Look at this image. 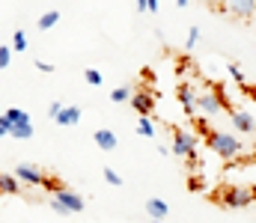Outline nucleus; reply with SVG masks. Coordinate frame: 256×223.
Instances as JSON below:
<instances>
[{
  "instance_id": "1",
  "label": "nucleus",
  "mask_w": 256,
  "mask_h": 223,
  "mask_svg": "<svg viewBox=\"0 0 256 223\" xmlns=\"http://www.w3.org/2000/svg\"><path fill=\"white\" fill-rule=\"evenodd\" d=\"M208 146H212V152L218 158H224V161H232V158H238L244 152V143L236 134H230V131H212L208 134Z\"/></svg>"
},
{
  "instance_id": "2",
  "label": "nucleus",
  "mask_w": 256,
  "mask_h": 223,
  "mask_svg": "<svg viewBox=\"0 0 256 223\" xmlns=\"http://www.w3.org/2000/svg\"><path fill=\"white\" fill-rule=\"evenodd\" d=\"M220 203L226 209H244L254 203V188H224L220 191Z\"/></svg>"
},
{
  "instance_id": "3",
  "label": "nucleus",
  "mask_w": 256,
  "mask_h": 223,
  "mask_svg": "<svg viewBox=\"0 0 256 223\" xmlns=\"http://www.w3.org/2000/svg\"><path fill=\"white\" fill-rule=\"evenodd\" d=\"M173 152H176L179 158H185V161H194V158H196V137H194L191 131L176 128V131H173Z\"/></svg>"
},
{
  "instance_id": "4",
  "label": "nucleus",
  "mask_w": 256,
  "mask_h": 223,
  "mask_svg": "<svg viewBox=\"0 0 256 223\" xmlns=\"http://www.w3.org/2000/svg\"><path fill=\"white\" fill-rule=\"evenodd\" d=\"M196 110L206 113V116H218L220 110H226V101H224L218 92L202 89V92H196Z\"/></svg>"
},
{
  "instance_id": "5",
  "label": "nucleus",
  "mask_w": 256,
  "mask_h": 223,
  "mask_svg": "<svg viewBox=\"0 0 256 223\" xmlns=\"http://www.w3.org/2000/svg\"><path fill=\"white\" fill-rule=\"evenodd\" d=\"M15 179L21 185H27V188H42L45 185V176H42V170L36 164H18L15 167Z\"/></svg>"
},
{
  "instance_id": "6",
  "label": "nucleus",
  "mask_w": 256,
  "mask_h": 223,
  "mask_svg": "<svg viewBox=\"0 0 256 223\" xmlns=\"http://www.w3.org/2000/svg\"><path fill=\"white\" fill-rule=\"evenodd\" d=\"M54 197H57V200L63 203V206L68 209V212H72V215L84 212V206H86V203H84V197H80L78 191H68V188H63V185H60V188L54 191Z\"/></svg>"
},
{
  "instance_id": "7",
  "label": "nucleus",
  "mask_w": 256,
  "mask_h": 223,
  "mask_svg": "<svg viewBox=\"0 0 256 223\" xmlns=\"http://www.w3.org/2000/svg\"><path fill=\"white\" fill-rule=\"evenodd\" d=\"M226 9L232 18H254L256 0H226Z\"/></svg>"
},
{
  "instance_id": "8",
  "label": "nucleus",
  "mask_w": 256,
  "mask_h": 223,
  "mask_svg": "<svg viewBox=\"0 0 256 223\" xmlns=\"http://www.w3.org/2000/svg\"><path fill=\"white\" fill-rule=\"evenodd\" d=\"M232 125L242 134H256V119L250 113H244V110H232Z\"/></svg>"
},
{
  "instance_id": "9",
  "label": "nucleus",
  "mask_w": 256,
  "mask_h": 223,
  "mask_svg": "<svg viewBox=\"0 0 256 223\" xmlns=\"http://www.w3.org/2000/svg\"><path fill=\"white\" fill-rule=\"evenodd\" d=\"M57 125H63V128H68V125H78L80 122V107L78 104H68V107H63L60 110V116L54 119Z\"/></svg>"
},
{
  "instance_id": "10",
  "label": "nucleus",
  "mask_w": 256,
  "mask_h": 223,
  "mask_svg": "<svg viewBox=\"0 0 256 223\" xmlns=\"http://www.w3.org/2000/svg\"><path fill=\"white\" fill-rule=\"evenodd\" d=\"M131 107H134L140 116H152V95H149V92H137V95H131Z\"/></svg>"
},
{
  "instance_id": "11",
  "label": "nucleus",
  "mask_w": 256,
  "mask_h": 223,
  "mask_svg": "<svg viewBox=\"0 0 256 223\" xmlns=\"http://www.w3.org/2000/svg\"><path fill=\"white\" fill-rule=\"evenodd\" d=\"M146 215H149L152 221H164V218L170 215V206H167L164 200H146Z\"/></svg>"
},
{
  "instance_id": "12",
  "label": "nucleus",
  "mask_w": 256,
  "mask_h": 223,
  "mask_svg": "<svg viewBox=\"0 0 256 223\" xmlns=\"http://www.w3.org/2000/svg\"><path fill=\"white\" fill-rule=\"evenodd\" d=\"M96 143H98V149H104V152H114L116 149V134L110 128H98L96 131Z\"/></svg>"
},
{
  "instance_id": "13",
  "label": "nucleus",
  "mask_w": 256,
  "mask_h": 223,
  "mask_svg": "<svg viewBox=\"0 0 256 223\" xmlns=\"http://www.w3.org/2000/svg\"><path fill=\"white\" fill-rule=\"evenodd\" d=\"M179 101H182V110H185L188 116L200 113V110H196V98H194V89H191V86H182V89H179Z\"/></svg>"
},
{
  "instance_id": "14",
  "label": "nucleus",
  "mask_w": 256,
  "mask_h": 223,
  "mask_svg": "<svg viewBox=\"0 0 256 223\" xmlns=\"http://www.w3.org/2000/svg\"><path fill=\"white\" fill-rule=\"evenodd\" d=\"M9 134H12L15 140H30V137H33V122H30V116H27V119H21V122H15Z\"/></svg>"
},
{
  "instance_id": "15",
  "label": "nucleus",
  "mask_w": 256,
  "mask_h": 223,
  "mask_svg": "<svg viewBox=\"0 0 256 223\" xmlns=\"http://www.w3.org/2000/svg\"><path fill=\"white\" fill-rule=\"evenodd\" d=\"M0 194H21V182L15 173H0Z\"/></svg>"
},
{
  "instance_id": "16",
  "label": "nucleus",
  "mask_w": 256,
  "mask_h": 223,
  "mask_svg": "<svg viewBox=\"0 0 256 223\" xmlns=\"http://www.w3.org/2000/svg\"><path fill=\"white\" fill-rule=\"evenodd\" d=\"M57 21H60V12H57V9H51V12H45V15L39 18V30H51Z\"/></svg>"
},
{
  "instance_id": "17",
  "label": "nucleus",
  "mask_w": 256,
  "mask_h": 223,
  "mask_svg": "<svg viewBox=\"0 0 256 223\" xmlns=\"http://www.w3.org/2000/svg\"><path fill=\"white\" fill-rule=\"evenodd\" d=\"M137 134H140V137H155V125H152L149 116H140V122H137Z\"/></svg>"
},
{
  "instance_id": "18",
  "label": "nucleus",
  "mask_w": 256,
  "mask_h": 223,
  "mask_svg": "<svg viewBox=\"0 0 256 223\" xmlns=\"http://www.w3.org/2000/svg\"><path fill=\"white\" fill-rule=\"evenodd\" d=\"M128 98H131V89H128V86H116V89L110 92V101H114V104H122Z\"/></svg>"
},
{
  "instance_id": "19",
  "label": "nucleus",
  "mask_w": 256,
  "mask_h": 223,
  "mask_svg": "<svg viewBox=\"0 0 256 223\" xmlns=\"http://www.w3.org/2000/svg\"><path fill=\"white\" fill-rule=\"evenodd\" d=\"M12 51H27V33H24V30H15V36H12Z\"/></svg>"
},
{
  "instance_id": "20",
  "label": "nucleus",
  "mask_w": 256,
  "mask_h": 223,
  "mask_svg": "<svg viewBox=\"0 0 256 223\" xmlns=\"http://www.w3.org/2000/svg\"><path fill=\"white\" fill-rule=\"evenodd\" d=\"M84 80H86L90 86H102V74L96 72V69H84Z\"/></svg>"
},
{
  "instance_id": "21",
  "label": "nucleus",
  "mask_w": 256,
  "mask_h": 223,
  "mask_svg": "<svg viewBox=\"0 0 256 223\" xmlns=\"http://www.w3.org/2000/svg\"><path fill=\"white\" fill-rule=\"evenodd\" d=\"M9 63H12V48L3 45V48H0V69H6Z\"/></svg>"
},
{
  "instance_id": "22",
  "label": "nucleus",
  "mask_w": 256,
  "mask_h": 223,
  "mask_svg": "<svg viewBox=\"0 0 256 223\" xmlns=\"http://www.w3.org/2000/svg\"><path fill=\"white\" fill-rule=\"evenodd\" d=\"M104 182H108V185H114V188H120V185H122V179H120V176H116L110 167L104 170Z\"/></svg>"
},
{
  "instance_id": "23",
  "label": "nucleus",
  "mask_w": 256,
  "mask_h": 223,
  "mask_svg": "<svg viewBox=\"0 0 256 223\" xmlns=\"http://www.w3.org/2000/svg\"><path fill=\"white\" fill-rule=\"evenodd\" d=\"M51 209H54V212H57V215H63V218H68V215H72V212H68V209H66L63 203H60V200H57V197H51Z\"/></svg>"
},
{
  "instance_id": "24",
  "label": "nucleus",
  "mask_w": 256,
  "mask_h": 223,
  "mask_svg": "<svg viewBox=\"0 0 256 223\" xmlns=\"http://www.w3.org/2000/svg\"><path fill=\"white\" fill-rule=\"evenodd\" d=\"M230 74H232V80H238V83L244 86V80H248V77H244V72H242V69H238L236 63H230Z\"/></svg>"
},
{
  "instance_id": "25",
  "label": "nucleus",
  "mask_w": 256,
  "mask_h": 223,
  "mask_svg": "<svg viewBox=\"0 0 256 223\" xmlns=\"http://www.w3.org/2000/svg\"><path fill=\"white\" fill-rule=\"evenodd\" d=\"M63 107H66V104H60V101H51V107H48V116H51V119H57Z\"/></svg>"
},
{
  "instance_id": "26",
  "label": "nucleus",
  "mask_w": 256,
  "mask_h": 223,
  "mask_svg": "<svg viewBox=\"0 0 256 223\" xmlns=\"http://www.w3.org/2000/svg\"><path fill=\"white\" fill-rule=\"evenodd\" d=\"M196 42H200V27H191L188 30V48H194Z\"/></svg>"
},
{
  "instance_id": "27",
  "label": "nucleus",
  "mask_w": 256,
  "mask_h": 223,
  "mask_svg": "<svg viewBox=\"0 0 256 223\" xmlns=\"http://www.w3.org/2000/svg\"><path fill=\"white\" fill-rule=\"evenodd\" d=\"M36 69H39V72H54V66L45 63V60H36Z\"/></svg>"
},
{
  "instance_id": "28",
  "label": "nucleus",
  "mask_w": 256,
  "mask_h": 223,
  "mask_svg": "<svg viewBox=\"0 0 256 223\" xmlns=\"http://www.w3.org/2000/svg\"><path fill=\"white\" fill-rule=\"evenodd\" d=\"M188 188H191V191H200V188H202V182H200V179H194V176H191V182H188Z\"/></svg>"
},
{
  "instance_id": "29",
  "label": "nucleus",
  "mask_w": 256,
  "mask_h": 223,
  "mask_svg": "<svg viewBox=\"0 0 256 223\" xmlns=\"http://www.w3.org/2000/svg\"><path fill=\"white\" fill-rule=\"evenodd\" d=\"M146 6H149V12H158V0H146Z\"/></svg>"
},
{
  "instance_id": "30",
  "label": "nucleus",
  "mask_w": 256,
  "mask_h": 223,
  "mask_svg": "<svg viewBox=\"0 0 256 223\" xmlns=\"http://www.w3.org/2000/svg\"><path fill=\"white\" fill-rule=\"evenodd\" d=\"M137 9H140V12H146V9H149V6H146V0H137Z\"/></svg>"
},
{
  "instance_id": "31",
  "label": "nucleus",
  "mask_w": 256,
  "mask_h": 223,
  "mask_svg": "<svg viewBox=\"0 0 256 223\" xmlns=\"http://www.w3.org/2000/svg\"><path fill=\"white\" fill-rule=\"evenodd\" d=\"M244 89H248V92L254 95V101H256V86H248V83H244Z\"/></svg>"
},
{
  "instance_id": "32",
  "label": "nucleus",
  "mask_w": 256,
  "mask_h": 223,
  "mask_svg": "<svg viewBox=\"0 0 256 223\" xmlns=\"http://www.w3.org/2000/svg\"><path fill=\"white\" fill-rule=\"evenodd\" d=\"M176 3H179V6H182V9H185V6H188V3H191V0H176Z\"/></svg>"
},
{
  "instance_id": "33",
  "label": "nucleus",
  "mask_w": 256,
  "mask_h": 223,
  "mask_svg": "<svg viewBox=\"0 0 256 223\" xmlns=\"http://www.w3.org/2000/svg\"><path fill=\"white\" fill-rule=\"evenodd\" d=\"M0 137H6V128H0Z\"/></svg>"
},
{
  "instance_id": "34",
  "label": "nucleus",
  "mask_w": 256,
  "mask_h": 223,
  "mask_svg": "<svg viewBox=\"0 0 256 223\" xmlns=\"http://www.w3.org/2000/svg\"><path fill=\"white\" fill-rule=\"evenodd\" d=\"M254 203H256V188H254Z\"/></svg>"
},
{
  "instance_id": "35",
  "label": "nucleus",
  "mask_w": 256,
  "mask_h": 223,
  "mask_svg": "<svg viewBox=\"0 0 256 223\" xmlns=\"http://www.w3.org/2000/svg\"><path fill=\"white\" fill-rule=\"evenodd\" d=\"M152 223H164V221H152Z\"/></svg>"
}]
</instances>
